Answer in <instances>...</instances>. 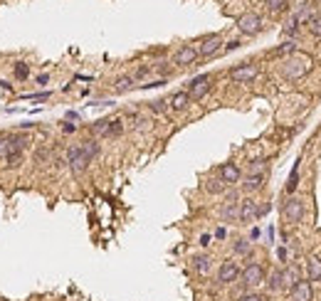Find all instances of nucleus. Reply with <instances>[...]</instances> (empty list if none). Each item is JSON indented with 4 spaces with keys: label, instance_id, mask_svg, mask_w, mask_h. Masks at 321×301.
Here are the masks:
<instances>
[{
    "label": "nucleus",
    "instance_id": "f257e3e1",
    "mask_svg": "<svg viewBox=\"0 0 321 301\" xmlns=\"http://www.w3.org/2000/svg\"><path fill=\"white\" fill-rule=\"evenodd\" d=\"M235 25H237V32L245 35V37H257L265 30V20L257 13H242L240 18L235 20Z\"/></svg>",
    "mask_w": 321,
    "mask_h": 301
},
{
    "label": "nucleus",
    "instance_id": "f03ea898",
    "mask_svg": "<svg viewBox=\"0 0 321 301\" xmlns=\"http://www.w3.org/2000/svg\"><path fill=\"white\" fill-rule=\"evenodd\" d=\"M240 279H242V289H245V291H252L255 286L265 284L267 272L260 262H247L245 269H242V274H240Z\"/></svg>",
    "mask_w": 321,
    "mask_h": 301
},
{
    "label": "nucleus",
    "instance_id": "7ed1b4c3",
    "mask_svg": "<svg viewBox=\"0 0 321 301\" xmlns=\"http://www.w3.org/2000/svg\"><path fill=\"white\" fill-rule=\"evenodd\" d=\"M198 55H200V59H210V57L220 55L223 52V47H225V40L220 37L218 32H212V35H205V37L198 40Z\"/></svg>",
    "mask_w": 321,
    "mask_h": 301
},
{
    "label": "nucleus",
    "instance_id": "20e7f679",
    "mask_svg": "<svg viewBox=\"0 0 321 301\" xmlns=\"http://www.w3.org/2000/svg\"><path fill=\"white\" fill-rule=\"evenodd\" d=\"M210 89H212V74H198L188 82L186 92L190 94V101H203L210 94Z\"/></svg>",
    "mask_w": 321,
    "mask_h": 301
},
{
    "label": "nucleus",
    "instance_id": "39448f33",
    "mask_svg": "<svg viewBox=\"0 0 321 301\" xmlns=\"http://www.w3.org/2000/svg\"><path fill=\"white\" fill-rule=\"evenodd\" d=\"M304 200L302 198H297V195H289L287 200H284L282 205V217L289 222V225H297V222H302L304 217Z\"/></svg>",
    "mask_w": 321,
    "mask_h": 301
},
{
    "label": "nucleus",
    "instance_id": "423d86ee",
    "mask_svg": "<svg viewBox=\"0 0 321 301\" xmlns=\"http://www.w3.org/2000/svg\"><path fill=\"white\" fill-rule=\"evenodd\" d=\"M230 79L235 82V84H249V82H255L257 74H260V67L255 64V62H245V64H237V67H232L230 72Z\"/></svg>",
    "mask_w": 321,
    "mask_h": 301
},
{
    "label": "nucleus",
    "instance_id": "0eeeda50",
    "mask_svg": "<svg viewBox=\"0 0 321 301\" xmlns=\"http://www.w3.org/2000/svg\"><path fill=\"white\" fill-rule=\"evenodd\" d=\"M240 274H242L240 264L235 262V259H225V262H220V267H218V284L220 286H230V284H235L240 279Z\"/></svg>",
    "mask_w": 321,
    "mask_h": 301
},
{
    "label": "nucleus",
    "instance_id": "6e6552de",
    "mask_svg": "<svg viewBox=\"0 0 321 301\" xmlns=\"http://www.w3.org/2000/svg\"><path fill=\"white\" fill-rule=\"evenodd\" d=\"M218 178L225 183L227 188H237L240 180H242V168H240L237 163L227 161V163H223V166L218 168Z\"/></svg>",
    "mask_w": 321,
    "mask_h": 301
},
{
    "label": "nucleus",
    "instance_id": "1a4fd4ad",
    "mask_svg": "<svg viewBox=\"0 0 321 301\" xmlns=\"http://www.w3.org/2000/svg\"><path fill=\"white\" fill-rule=\"evenodd\" d=\"M67 168L72 170V175H84L87 168H89V163H87V158H84V153L79 146H69L67 148Z\"/></svg>",
    "mask_w": 321,
    "mask_h": 301
},
{
    "label": "nucleus",
    "instance_id": "9d476101",
    "mask_svg": "<svg viewBox=\"0 0 321 301\" xmlns=\"http://www.w3.org/2000/svg\"><path fill=\"white\" fill-rule=\"evenodd\" d=\"M200 59L198 55V47L195 45H181L175 52H173V64L175 67H190V64H195Z\"/></svg>",
    "mask_w": 321,
    "mask_h": 301
},
{
    "label": "nucleus",
    "instance_id": "9b49d317",
    "mask_svg": "<svg viewBox=\"0 0 321 301\" xmlns=\"http://www.w3.org/2000/svg\"><path fill=\"white\" fill-rule=\"evenodd\" d=\"M257 205L260 203L255 198H249V195L245 200H240V220H237V225H252L257 220Z\"/></svg>",
    "mask_w": 321,
    "mask_h": 301
},
{
    "label": "nucleus",
    "instance_id": "f8f14e48",
    "mask_svg": "<svg viewBox=\"0 0 321 301\" xmlns=\"http://www.w3.org/2000/svg\"><path fill=\"white\" fill-rule=\"evenodd\" d=\"M262 188H265V173H247L240 180V190L245 195H252V193H257Z\"/></svg>",
    "mask_w": 321,
    "mask_h": 301
},
{
    "label": "nucleus",
    "instance_id": "ddd939ff",
    "mask_svg": "<svg viewBox=\"0 0 321 301\" xmlns=\"http://www.w3.org/2000/svg\"><path fill=\"white\" fill-rule=\"evenodd\" d=\"M306 72V62L299 59V57H289L282 64V74L284 79H299V77Z\"/></svg>",
    "mask_w": 321,
    "mask_h": 301
},
{
    "label": "nucleus",
    "instance_id": "4468645a",
    "mask_svg": "<svg viewBox=\"0 0 321 301\" xmlns=\"http://www.w3.org/2000/svg\"><path fill=\"white\" fill-rule=\"evenodd\" d=\"M30 143H32V136H30V133H25V131L10 133V136H8V153H13V150L25 153V150L30 148Z\"/></svg>",
    "mask_w": 321,
    "mask_h": 301
},
{
    "label": "nucleus",
    "instance_id": "2eb2a0df",
    "mask_svg": "<svg viewBox=\"0 0 321 301\" xmlns=\"http://www.w3.org/2000/svg\"><path fill=\"white\" fill-rule=\"evenodd\" d=\"M193 104L190 101V94L186 92V89H181V92H173V94L168 96V106H170V111H188V106Z\"/></svg>",
    "mask_w": 321,
    "mask_h": 301
},
{
    "label": "nucleus",
    "instance_id": "dca6fc26",
    "mask_svg": "<svg viewBox=\"0 0 321 301\" xmlns=\"http://www.w3.org/2000/svg\"><path fill=\"white\" fill-rule=\"evenodd\" d=\"M302 282V274H299V267H282V289L292 291L297 284Z\"/></svg>",
    "mask_w": 321,
    "mask_h": 301
},
{
    "label": "nucleus",
    "instance_id": "f3484780",
    "mask_svg": "<svg viewBox=\"0 0 321 301\" xmlns=\"http://www.w3.org/2000/svg\"><path fill=\"white\" fill-rule=\"evenodd\" d=\"M289 299L292 301H311L314 299V289H311V282H306V279H302V282L297 284L292 291H289Z\"/></svg>",
    "mask_w": 321,
    "mask_h": 301
},
{
    "label": "nucleus",
    "instance_id": "a211bd4d",
    "mask_svg": "<svg viewBox=\"0 0 321 301\" xmlns=\"http://www.w3.org/2000/svg\"><path fill=\"white\" fill-rule=\"evenodd\" d=\"M240 220V203H223L220 205V222L232 225Z\"/></svg>",
    "mask_w": 321,
    "mask_h": 301
},
{
    "label": "nucleus",
    "instance_id": "6ab92c4d",
    "mask_svg": "<svg viewBox=\"0 0 321 301\" xmlns=\"http://www.w3.org/2000/svg\"><path fill=\"white\" fill-rule=\"evenodd\" d=\"M79 148H82V153H84L87 163H94L96 158H99V153H101V143H99L96 138H87V141L79 143Z\"/></svg>",
    "mask_w": 321,
    "mask_h": 301
},
{
    "label": "nucleus",
    "instance_id": "aec40b11",
    "mask_svg": "<svg viewBox=\"0 0 321 301\" xmlns=\"http://www.w3.org/2000/svg\"><path fill=\"white\" fill-rule=\"evenodd\" d=\"M306 272V282H321V259L319 257H309L304 264Z\"/></svg>",
    "mask_w": 321,
    "mask_h": 301
},
{
    "label": "nucleus",
    "instance_id": "412c9836",
    "mask_svg": "<svg viewBox=\"0 0 321 301\" xmlns=\"http://www.w3.org/2000/svg\"><path fill=\"white\" fill-rule=\"evenodd\" d=\"M190 264H193V269L198 272V274H210L212 272V257L210 254H195L193 259H190Z\"/></svg>",
    "mask_w": 321,
    "mask_h": 301
},
{
    "label": "nucleus",
    "instance_id": "4be33fe9",
    "mask_svg": "<svg viewBox=\"0 0 321 301\" xmlns=\"http://www.w3.org/2000/svg\"><path fill=\"white\" fill-rule=\"evenodd\" d=\"M133 87H136V82H133L131 74H119L114 79V92L116 94H126V92H131Z\"/></svg>",
    "mask_w": 321,
    "mask_h": 301
},
{
    "label": "nucleus",
    "instance_id": "5701e85b",
    "mask_svg": "<svg viewBox=\"0 0 321 301\" xmlns=\"http://www.w3.org/2000/svg\"><path fill=\"white\" fill-rule=\"evenodd\" d=\"M299 163H302V161L294 163V168H292V173H289V180H287V185H284V193H287V195H294L297 188H299V168H302Z\"/></svg>",
    "mask_w": 321,
    "mask_h": 301
},
{
    "label": "nucleus",
    "instance_id": "b1692460",
    "mask_svg": "<svg viewBox=\"0 0 321 301\" xmlns=\"http://www.w3.org/2000/svg\"><path fill=\"white\" fill-rule=\"evenodd\" d=\"M232 252H235L237 257H249V254H252V242H249L247 237H237V240L232 242Z\"/></svg>",
    "mask_w": 321,
    "mask_h": 301
},
{
    "label": "nucleus",
    "instance_id": "393cba45",
    "mask_svg": "<svg viewBox=\"0 0 321 301\" xmlns=\"http://www.w3.org/2000/svg\"><path fill=\"white\" fill-rule=\"evenodd\" d=\"M203 188H205V193H210V195H225L227 185L220 180V178H208V180L203 183Z\"/></svg>",
    "mask_w": 321,
    "mask_h": 301
},
{
    "label": "nucleus",
    "instance_id": "a878e982",
    "mask_svg": "<svg viewBox=\"0 0 321 301\" xmlns=\"http://www.w3.org/2000/svg\"><path fill=\"white\" fill-rule=\"evenodd\" d=\"M262 5H265V10L269 15H279L289 8V0H262Z\"/></svg>",
    "mask_w": 321,
    "mask_h": 301
},
{
    "label": "nucleus",
    "instance_id": "bb28decb",
    "mask_svg": "<svg viewBox=\"0 0 321 301\" xmlns=\"http://www.w3.org/2000/svg\"><path fill=\"white\" fill-rule=\"evenodd\" d=\"M265 284H267L269 291H279V289H282V269H272V272L267 274Z\"/></svg>",
    "mask_w": 321,
    "mask_h": 301
},
{
    "label": "nucleus",
    "instance_id": "cd10ccee",
    "mask_svg": "<svg viewBox=\"0 0 321 301\" xmlns=\"http://www.w3.org/2000/svg\"><path fill=\"white\" fill-rule=\"evenodd\" d=\"M304 25H306V30H309L314 37L321 40V13H311V15H309V20H306Z\"/></svg>",
    "mask_w": 321,
    "mask_h": 301
},
{
    "label": "nucleus",
    "instance_id": "c85d7f7f",
    "mask_svg": "<svg viewBox=\"0 0 321 301\" xmlns=\"http://www.w3.org/2000/svg\"><path fill=\"white\" fill-rule=\"evenodd\" d=\"M3 161H5V166H8L10 170H18L20 166L25 163V153H20V150H13V153H8Z\"/></svg>",
    "mask_w": 321,
    "mask_h": 301
},
{
    "label": "nucleus",
    "instance_id": "c756f323",
    "mask_svg": "<svg viewBox=\"0 0 321 301\" xmlns=\"http://www.w3.org/2000/svg\"><path fill=\"white\" fill-rule=\"evenodd\" d=\"M13 74H15L18 82H27L30 79V64L27 62H15L13 64Z\"/></svg>",
    "mask_w": 321,
    "mask_h": 301
},
{
    "label": "nucleus",
    "instance_id": "7c9ffc66",
    "mask_svg": "<svg viewBox=\"0 0 321 301\" xmlns=\"http://www.w3.org/2000/svg\"><path fill=\"white\" fill-rule=\"evenodd\" d=\"M121 133H124V121L121 119H112L109 121V129L104 133V138H119Z\"/></svg>",
    "mask_w": 321,
    "mask_h": 301
},
{
    "label": "nucleus",
    "instance_id": "2f4dec72",
    "mask_svg": "<svg viewBox=\"0 0 321 301\" xmlns=\"http://www.w3.org/2000/svg\"><path fill=\"white\" fill-rule=\"evenodd\" d=\"M50 161H52V150L47 148V146H40L35 150V166H47Z\"/></svg>",
    "mask_w": 321,
    "mask_h": 301
},
{
    "label": "nucleus",
    "instance_id": "473e14b6",
    "mask_svg": "<svg viewBox=\"0 0 321 301\" xmlns=\"http://www.w3.org/2000/svg\"><path fill=\"white\" fill-rule=\"evenodd\" d=\"M146 106H149V111H153V114H168L170 111L168 99H153V101H149Z\"/></svg>",
    "mask_w": 321,
    "mask_h": 301
},
{
    "label": "nucleus",
    "instance_id": "72a5a7b5",
    "mask_svg": "<svg viewBox=\"0 0 321 301\" xmlns=\"http://www.w3.org/2000/svg\"><path fill=\"white\" fill-rule=\"evenodd\" d=\"M109 121H112V119H99V121H94V124H92V136H101V138H104V133H106V129H109Z\"/></svg>",
    "mask_w": 321,
    "mask_h": 301
},
{
    "label": "nucleus",
    "instance_id": "f704fd0d",
    "mask_svg": "<svg viewBox=\"0 0 321 301\" xmlns=\"http://www.w3.org/2000/svg\"><path fill=\"white\" fill-rule=\"evenodd\" d=\"M151 74H153V64H141L131 77H133V82H144L146 77H151Z\"/></svg>",
    "mask_w": 321,
    "mask_h": 301
},
{
    "label": "nucleus",
    "instance_id": "c9c22d12",
    "mask_svg": "<svg viewBox=\"0 0 321 301\" xmlns=\"http://www.w3.org/2000/svg\"><path fill=\"white\" fill-rule=\"evenodd\" d=\"M297 52V42L292 40V42H284V45H279L277 50H274V55H279V57H287V55H294Z\"/></svg>",
    "mask_w": 321,
    "mask_h": 301
},
{
    "label": "nucleus",
    "instance_id": "e433bc0d",
    "mask_svg": "<svg viewBox=\"0 0 321 301\" xmlns=\"http://www.w3.org/2000/svg\"><path fill=\"white\" fill-rule=\"evenodd\" d=\"M297 32H299V18L292 15V18L287 20V25H284V35H292V37H294Z\"/></svg>",
    "mask_w": 321,
    "mask_h": 301
},
{
    "label": "nucleus",
    "instance_id": "4c0bfd02",
    "mask_svg": "<svg viewBox=\"0 0 321 301\" xmlns=\"http://www.w3.org/2000/svg\"><path fill=\"white\" fill-rule=\"evenodd\" d=\"M265 168H267L265 158H255V161L247 166V173H265Z\"/></svg>",
    "mask_w": 321,
    "mask_h": 301
},
{
    "label": "nucleus",
    "instance_id": "58836bf2",
    "mask_svg": "<svg viewBox=\"0 0 321 301\" xmlns=\"http://www.w3.org/2000/svg\"><path fill=\"white\" fill-rule=\"evenodd\" d=\"M240 188H227L225 195H223V203H240Z\"/></svg>",
    "mask_w": 321,
    "mask_h": 301
},
{
    "label": "nucleus",
    "instance_id": "ea45409f",
    "mask_svg": "<svg viewBox=\"0 0 321 301\" xmlns=\"http://www.w3.org/2000/svg\"><path fill=\"white\" fill-rule=\"evenodd\" d=\"M52 96V92L47 89V92H35V94H22V99H30V101H47Z\"/></svg>",
    "mask_w": 321,
    "mask_h": 301
},
{
    "label": "nucleus",
    "instance_id": "a19ab883",
    "mask_svg": "<svg viewBox=\"0 0 321 301\" xmlns=\"http://www.w3.org/2000/svg\"><path fill=\"white\" fill-rule=\"evenodd\" d=\"M237 301H262V294H257V291H242Z\"/></svg>",
    "mask_w": 321,
    "mask_h": 301
},
{
    "label": "nucleus",
    "instance_id": "79ce46f5",
    "mask_svg": "<svg viewBox=\"0 0 321 301\" xmlns=\"http://www.w3.org/2000/svg\"><path fill=\"white\" fill-rule=\"evenodd\" d=\"M240 45H242V40H240V37L227 40V42H225V47H223V50H225V52H235V50H240Z\"/></svg>",
    "mask_w": 321,
    "mask_h": 301
},
{
    "label": "nucleus",
    "instance_id": "37998d69",
    "mask_svg": "<svg viewBox=\"0 0 321 301\" xmlns=\"http://www.w3.org/2000/svg\"><path fill=\"white\" fill-rule=\"evenodd\" d=\"M163 84H168V79H156V82H149V84H138L141 89H153V87H163Z\"/></svg>",
    "mask_w": 321,
    "mask_h": 301
},
{
    "label": "nucleus",
    "instance_id": "c03bdc74",
    "mask_svg": "<svg viewBox=\"0 0 321 301\" xmlns=\"http://www.w3.org/2000/svg\"><path fill=\"white\" fill-rule=\"evenodd\" d=\"M8 156V136H0V158Z\"/></svg>",
    "mask_w": 321,
    "mask_h": 301
},
{
    "label": "nucleus",
    "instance_id": "a18cd8bd",
    "mask_svg": "<svg viewBox=\"0 0 321 301\" xmlns=\"http://www.w3.org/2000/svg\"><path fill=\"white\" fill-rule=\"evenodd\" d=\"M35 84H38V87H47V84H50V74H38L35 77Z\"/></svg>",
    "mask_w": 321,
    "mask_h": 301
},
{
    "label": "nucleus",
    "instance_id": "49530a36",
    "mask_svg": "<svg viewBox=\"0 0 321 301\" xmlns=\"http://www.w3.org/2000/svg\"><path fill=\"white\" fill-rule=\"evenodd\" d=\"M267 212H269V203H260V205H257V220L265 217Z\"/></svg>",
    "mask_w": 321,
    "mask_h": 301
},
{
    "label": "nucleus",
    "instance_id": "de8ad7c7",
    "mask_svg": "<svg viewBox=\"0 0 321 301\" xmlns=\"http://www.w3.org/2000/svg\"><path fill=\"white\" fill-rule=\"evenodd\" d=\"M277 259H279V262H287V259H289V252H287V247H279V249H277Z\"/></svg>",
    "mask_w": 321,
    "mask_h": 301
},
{
    "label": "nucleus",
    "instance_id": "09e8293b",
    "mask_svg": "<svg viewBox=\"0 0 321 301\" xmlns=\"http://www.w3.org/2000/svg\"><path fill=\"white\" fill-rule=\"evenodd\" d=\"M210 242H212V235H210V232L200 235V247H210Z\"/></svg>",
    "mask_w": 321,
    "mask_h": 301
},
{
    "label": "nucleus",
    "instance_id": "8fccbe9b",
    "mask_svg": "<svg viewBox=\"0 0 321 301\" xmlns=\"http://www.w3.org/2000/svg\"><path fill=\"white\" fill-rule=\"evenodd\" d=\"M62 131H64V133H75V131H77V124H69V121H64V124H62Z\"/></svg>",
    "mask_w": 321,
    "mask_h": 301
},
{
    "label": "nucleus",
    "instance_id": "3c124183",
    "mask_svg": "<svg viewBox=\"0 0 321 301\" xmlns=\"http://www.w3.org/2000/svg\"><path fill=\"white\" fill-rule=\"evenodd\" d=\"M212 237H215V240H225V237H227V230H225V227H218Z\"/></svg>",
    "mask_w": 321,
    "mask_h": 301
},
{
    "label": "nucleus",
    "instance_id": "603ef678",
    "mask_svg": "<svg viewBox=\"0 0 321 301\" xmlns=\"http://www.w3.org/2000/svg\"><path fill=\"white\" fill-rule=\"evenodd\" d=\"M249 242H255V240H260V227H252V232H249V237H247Z\"/></svg>",
    "mask_w": 321,
    "mask_h": 301
},
{
    "label": "nucleus",
    "instance_id": "864d4df0",
    "mask_svg": "<svg viewBox=\"0 0 321 301\" xmlns=\"http://www.w3.org/2000/svg\"><path fill=\"white\" fill-rule=\"evenodd\" d=\"M67 119H69V121H77V119H79V116H77L75 111H67Z\"/></svg>",
    "mask_w": 321,
    "mask_h": 301
},
{
    "label": "nucleus",
    "instance_id": "5fc2aeb1",
    "mask_svg": "<svg viewBox=\"0 0 321 301\" xmlns=\"http://www.w3.org/2000/svg\"><path fill=\"white\" fill-rule=\"evenodd\" d=\"M262 301H272V299H269V296H262Z\"/></svg>",
    "mask_w": 321,
    "mask_h": 301
}]
</instances>
